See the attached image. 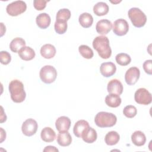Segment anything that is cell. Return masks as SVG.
<instances>
[{"label":"cell","mask_w":152,"mask_h":152,"mask_svg":"<svg viewBox=\"0 0 152 152\" xmlns=\"http://www.w3.org/2000/svg\"><path fill=\"white\" fill-rule=\"evenodd\" d=\"M93 47L103 59H108L112 55L109 39L105 36H99L94 38L93 41Z\"/></svg>","instance_id":"cell-1"},{"label":"cell","mask_w":152,"mask_h":152,"mask_svg":"<svg viewBox=\"0 0 152 152\" xmlns=\"http://www.w3.org/2000/svg\"><path fill=\"white\" fill-rule=\"evenodd\" d=\"M8 89L10 93L11 99L14 102L21 103L25 100L26 93L24 91V85L20 80H12L9 84Z\"/></svg>","instance_id":"cell-2"},{"label":"cell","mask_w":152,"mask_h":152,"mask_svg":"<svg viewBox=\"0 0 152 152\" xmlns=\"http://www.w3.org/2000/svg\"><path fill=\"white\" fill-rule=\"evenodd\" d=\"M117 121L116 116L112 113L100 112L94 118L96 125L100 128H108L114 126Z\"/></svg>","instance_id":"cell-3"},{"label":"cell","mask_w":152,"mask_h":152,"mask_svg":"<svg viewBox=\"0 0 152 152\" xmlns=\"http://www.w3.org/2000/svg\"><path fill=\"white\" fill-rule=\"evenodd\" d=\"M128 15L132 24L135 27H142L146 23L147 17L145 14L138 8H131L129 10Z\"/></svg>","instance_id":"cell-4"},{"label":"cell","mask_w":152,"mask_h":152,"mask_svg":"<svg viewBox=\"0 0 152 152\" xmlns=\"http://www.w3.org/2000/svg\"><path fill=\"white\" fill-rule=\"evenodd\" d=\"M41 80L46 84H50L55 81L57 77L56 69L51 65H45L43 66L39 73Z\"/></svg>","instance_id":"cell-5"},{"label":"cell","mask_w":152,"mask_h":152,"mask_svg":"<svg viewBox=\"0 0 152 152\" xmlns=\"http://www.w3.org/2000/svg\"><path fill=\"white\" fill-rule=\"evenodd\" d=\"M27 5L23 1H15L9 4L7 8V12L11 16L14 17L20 15L26 11Z\"/></svg>","instance_id":"cell-6"},{"label":"cell","mask_w":152,"mask_h":152,"mask_svg":"<svg viewBox=\"0 0 152 152\" xmlns=\"http://www.w3.org/2000/svg\"><path fill=\"white\" fill-rule=\"evenodd\" d=\"M135 101L140 104L148 105L151 103V93L145 88H138L134 94Z\"/></svg>","instance_id":"cell-7"},{"label":"cell","mask_w":152,"mask_h":152,"mask_svg":"<svg viewBox=\"0 0 152 152\" xmlns=\"http://www.w3.org/2000/svg\"><path fill=\"white\" fill-rule=\"evenodd\" d=\"M38 124L37 122L32 119L29 118L26 119L22 125L21 131L24 135L27 137H30L35 134L37 130Z\"/></svg>","instance_id":"cell-8"},{"label":"cell","mask_w":152,"mask_h":152,"mask_svg":"<svg viewBox=\"0 0 152 152\" xmlns=\"http://www.w3.org/2000/svg\"><path fill=\"white\" fill-rule=\"evenodd\" d=\"M128 30L129 25L125 20L123 18H119L114 21L113 26V31L116 35L119 36H124L128 33Z\"/></svg>","instance_id":"cell-9"},{"label":"cell","mask_w":152,"mask_h":152,"mask_svg":"<svg viewBox=\"0 0 152 152\" xmlns=\"http://www.w3.org/2000/svg\"><path fill=\"white\" fill-rule=\"evenodd\" d=\"M140 76V69L135 66L129 68L125 74V80L129 86L134 85L138 80Z\"/></svg>","instance_id":"cell-10"},{"label":"cell","mask_w":152,"mask_h":152,"mask_svg":"<svg viewBox=\"0 0 152 152\" xmlns=\"http://www.w3.org/2000/svg\"><path fill=\"white\" fill-rule=\"evenodd\" d=\"M116 71V65L112 62H103L100 66V72L104 77H110L114 75Z\"/></svg>","instance_id":"cell-11"},{"label":"cell","mask_w":152,"mask_h":152,"mask_svg":"<svg viewBox=\"0 0 152 152\" xmlns=\"http://www.w3.org/2000/svg\"><path fill=\"white\" fill-rule=\"evenodd\" d=\"M107 90L109 94L121 95L123 92V86L119 80L113 79L108 83Z\"/></svg>","instance_id":"cell-12"},{"label":"cell","mask_w":152,"mask_h":152,"mask_svg":"<svg viewBox=\"0 0 152 152\" xmlns=\"http://www.w3.org/2000/svg\"><path fill=\"white\" fill-rule=\"evenodd\" d=\"M112 28V23L110 21L106 19L99 20L96 26L97 32L100 34H106Z\"/></svg>","instance_id":"cell-13"},{"label":"cell","mask_w":152,"mask_h":152,"mask_svg":"<svg viewBox=\"0 0 152 152\" xmlns=\"http://www.w3.org/2000/svg\"><path fill=\"white\" fill-rule=\"evenodd\" d=\"M71 126V120L70 119L65 116H62L59 117L55 122V126L56 129L59 131H68Z\"/></svg>","instance_id":"cell-14"},{"label":"cell","mask_w":152,"mask_h":152,"mask_svg":"<svg viewBox=\"0 0 152 152\" xmlns=\"http://www.w3.org/2000/svg\"><path fill=\"white\" fill-rule=\"evenodd\" d=\"M36 21L37 26L39 28L42 29H45L50 26L51 19L49 14L43 12L39 14L37 16Z\"/></svg>","instance_id":"cell-15"},{"label":"cell","mask_w":152,"mask_h":152,"mask_svg":"<svg viewBox=\"0 0 152 152\" xmlns=\"http://www.w3.org/2000/svg\"><path fill=\"white\" fill-rule=\"evenodd\" d=\"M89 124L85 120H79L74 125L73 128L74 134L78 138H81L83 132L89 127Z\"/></svg>","instance_id":"cell-16"},{"label":"cell","mask_w":152,"mask_h":152,"mask_svg":"<svg viewBox=\"0 0 152 152\" xmlns=\"http://www.w3.org/2000/svg\"><path fill=\"white\" fill-rule=\"evenodd\" d=\"M72 137L68 131H61L57 136V142L62 147H66L71 144Z\"/></svg>","instance_id":"cell-17"},{"label":"cell","mask_w":152,"mask_h":152,"mask_svg":"<svg viewBox=\"0 0 152 152\" xmlns=\"http://www.w3.org/2000/svg\"><path fill=\"white\" fill-rule=\"evenodd\" d=\"M81 138L83 141L87 143H93L94 142L97 138V135L96 131L91 127H88L87 128L82 134Z\"/></svg>","instance_id":"cell-18"},{"label":"cell","mask_w":152,"mask_h":152,"mask_svg":"<svg viewBox=\"0 0 152 152\" xmlns=\"http://www.w3.org/2000/svg\"><path fill=\"white\" fill-rule=\"evenodd\" d=\"M20 58L24 61H30L35 57L34 50L29 46L23 47L18 52Z\"/></svg>","instance_id":"cell-19"},{"label":"cell","mask_w":152,"mask_h":152,"mask_svg":"<svg viewBox=\"0 0 152 152\" xmlns=\"http://www.w3.org/2000/svg\"><path fill=\"white\" fill-rule=\"evenodd\" d=\"M40 54L46 59H51L56 54V48L51 44H45L40 49Z\"/></svg>","instance_id":"cell-20"},{"label":"cell","mask_w":152,"mask_h":152,"mask_svg":"<svg viewBox=\"0 0 152 152\" xmlns=\"http://www.w3.org/2000/svg\"><path fill=\"white\" fill-rule=\"evenodd\" d=\"M40 137L43 141L50 142L55 140L56 134L52 128L50 127H45L42 130Z\"/></svg>","instance_id":"cell-21"},{"label":"cell","mask_w":152,"mask_h":152,"mask_svg":"<svg viewBox=\"0 0 152 152\" xmlns=\"http://www.w3.org/2000/svg\"><path fill=\"white\" fill-rule=\"evenodd\" d=\"M131 140L135 145L140 147L145 144L146 142V137L142 131H136L132 134Z\"/></svg>","instance_id":"cell-22"},{"label":"cell","mask_w":152,"mask_h":152,"mask_svg":"<svg viewBox=\"0 0 152 152\" xmlns=\"http://www.w3.org/2000/svg\"><path fill=\"white\" fill-rule=\"evenodd\" d=\"M122 100L119 95L109 94L105 97L106 104L110 107H117L120 106Z\"/></svg>","instance_id":"cell-23"},{"label":"cell","mask_w":152,"mask_h":152,"mask_svg":"<svg viewBox=\"0 0 152 152\" xmlns=\"http://www.w3.org/2000/svg\"><path fill=\"white\" fill-rule=\"evenodd\" d=\"M93 12L97 16H103L109 12V6L104 2H99L93 7Z\"/></svg>","instance_id":"cell-24"},{"label":"cell","mask_w":152,"mask_h":152,"mask_svg":"<svg viewBox=\"0 0 152 152\" xmlns=\"http://www.w3.org/2000/svg\"><path fill=\"white\" fill-rule=\"evenodd\" d=\"M78 21L83 27L88 28L91 26L93 23V18L90 14L88 12H83L79 16Z\"/></svg>","instance_id":"cell-25"},{"label":"cell","mask_w":152,"mask_h":152,"mask_svg":"<svg viewBox=\"0 0 152 152\" xmlns=\"http://www.w3.org/2000/svg\"><path fill=\"white\" fill-rule=\"evenodd\" d=\"M120 140V136L116 131H112L107 133L104 137V141L108 145H114L116 144Z\"/></svg>","instance_id":"cell-26"},{"label":"cell","mask_w":152,"mask_h":152,"mask_svg":"<svg viewBox=\"0 0 152 152\" xmlns=\"http://www.w3.org/2000/svg\"><path fill=\"white\" fill-rule=\"evenodd\" d=\"M24 46H26V42L21 37L14 38L10 44V48L11 50L14 53L18 52L20 49Z\"/></svg>","instance_id":"cell-27"},{"label":"cell","mask_w":152,"mask_h":152,"mask_svg":"<svg viewBox=\"0 0 152 152\" xmlns=\"http://www.w3.org/2000/svg\"><path fill=\"white\" fill-rule=\"evenodd\" d=\"M116 62L121 66H126L130 64L131 58L129 55L125 53H120L115 57Z\"/></svg>","instance_id":"cell-28"},{"label":"cell","mask_w":152,"mask_h":152,"mask_svg":"<svg viewBox=\"0 0 152 152\" xmlns=\"http://www.w3.org/2000/svg\"><path fill=\"white\" fill-rule=\"evenodd\" d=\"M71 17V12L67 8L59 10L56 15V21L66 22Z\"/></svg>","instance_id":"cell-29"},{"label":"cell","mask_w":152,"mask_h":152,"mask_svg":"<svg viewBox=\"0 0 152 152\" xmlns=\"http://www.w3.org/2000/svg\"><path fill=\"white\" fill-rule=\"evenodd\" d=\"M78 50L80 55L86 59H91L93 57L94 53L92 49L88 46L85 45H80L78 48Z\"/></svg>","instance_id":"cell-30"},{"label":"cell","mask_w":152,"mask_h":152,"mask_svg":"<svg viewBox=\"0 0 152 152\" xmlns=\"http://www.w3.org/2000/svg\"><path fill=\"white\" fill-rule=\"evenodd\" d=\"M67 27V23L65 21H56L54 24L55 30L59 34H64L66 31Z\"/></svg>","instance_id":"cell-31"},{"label":"cell","mask_w":152,"mask_h":152,"mask_svg":"<svg viewBox=\"0 0 152 152\" xmlns=\"http://www.w3.org/2000/svg\"><path fill=\"white\" fill-rule=\"evenodd\" d=\"M137 113V108L132 105H128L126 106L124 110H123V113L124 115L128 118H132L134 116H136Z\"/></svg>","instance_id":"cell-32"},{"label":"cell","mask_w":152,"mask_h":152,"mask_svg":"<svg viewBox=\"0 0 152 152\" xmlns=\"http://www.w3.org/2000/svg\"><path fill=\"white\" fill-rule=\"evenodd\" d=\"M0 60L1 63L4 65L8 64L11 60V55L7 51L0 52Z\"/></svg>","instance_id":"cell-33"},{"label":"cell","mask_w":152,"mask_h":152,"mask_svg":"<svg viewBox=\"0 0 152 152\" xmlns=\"http://www.w3.org/2000/svg\"><path fill=\"white\" fill-rule=\"evenodd\" d=\"M47 2L45 0H34L33 1V6L36 10L41 11L45 8Z\"/></svg>","instance_id":"cell-34"},{"label":"cell","mask_w":152,"mask_h":152,"mask_svg":"<svg viewBox=\"0 0 152 152\" xmlns=\"http://www.w3.org/2000/svg\"><path fill=\"white\" fill-rule=\"evenodd\" d=\"M151 67H152V60L151 59L147 60L144 62L143 69H144V71L149 75L152 74Z\"/></svg>","instance_id":"cell-35"},{"label":"cell","mask_w":152,"mask_h":152,"mask_svg":"<svg viewBox=\"0 0 152 152\" xmlns=\"http://www.w3.org/2000/svg\"><path fill=\"white\" fill-rule=\"evenodd\" d=\"M43 151L46 152V151H59L58 149L57 148H56L54 146H52V145H48L46 146L44 149H43Z\"/></svg>","instance_id":"cell-36"},{"label":"cell","mask_w":152,"mask_h":152,"mask_svg":"<svg viewBox=\"0 0 152 152\" xmlns=\"http://www.w3.org/2000/svg\"><path fill=\"white\" fill-rule=\"evenodd\" d=\"M1 143L2 142V141L5 140V138H6V133H5V131L2 128H1Z\"/></svg>","instance_id":"cell-37"}]
</instances>
